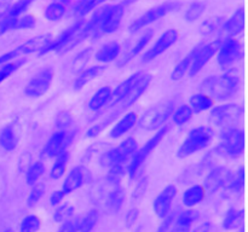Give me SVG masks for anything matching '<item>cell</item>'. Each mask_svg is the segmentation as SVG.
Instances as JSON below:
<instances>
[{"instance_id": "cell-53", "label": "cell", "mask_w": 248, "mask_h": 232, "mask_svg": "<svg viewBox=\"0 0 248 232\" xmlns=\"http://www.w3.org/2000/svg\"><path fill=\"white\" fill-rule=\"evenodd\" d=\"M124 176V164L120 166H113L109 168L108 180L113 184H119Z\"/></svg>"}, {"instance_id": "cell-40", "label": "cell", "mask_w": 248, "mask_h": 232, "mask_svg": "<svg viewBox=\"0 0 248 232\" xmlns=\"http://www.w3.org/2000/svg\"><path fill=\"white\" fill-rule=\"evenodd\" d=\"M227 188L235 193L242 192L245 188V167L241 166L235 174H232Z\"/></svg>"}, {"instance_id": "cell-24", "label": "cell", "mask_w": 248, "mask_h": 232, "mask_svg": "<svg viewBox=\"0 0 248 232\" xmlns=\"http://www.w3.org/2000/svg\"><path fill=\"white\" fill-rule=\"evenodd\" d=\"M121 52V45L118 41H109V43L104 44L99 47V50L97 51L94 58L96 60H98L99 63H110L113 60H115L119 57Z\"/></svg>"}, {"instance_id": "cell-56", "label": "cell", "mask_w": 248, "mask_h": 232, "mask_svg": "<svg viewBox=\"0 0 248 232\" xmlns=\"http://www.w3.org/2000/svg\"><path fill=\"white\" fill-rule=\"evenodd\" d=\"M64 196H65L64 192H63L62 190L53 191V192L50 195V204L52 205V207H55V205H58L63 201Z\"/></svg>"}, {"instance_id": "cell-45", "label": "cell", "mask_w": 248, "mask_h": 232, "mask_svg": "<svg viewBox=\"0 0 248 232\" xmlns=\"http://www.w3.org/2000/svg\"><path fill=\"white\" fill-rule=\"evenodd\" d=\"M206 6H207V5H206L205 1H194L186 12V21L195 22L196 19L200 18V17L202 16L203 12H205Z\"/></svg>"}, {"instance_id": "cell-26", "label": "cell", "mask_w": 248, "mask_h": 232, "mask_svg": "<svg viewBox=\"0 0 248 232\" xmlns=\"http://www.w3.org/2000/svg\"><path fill=\"white\" fill-rule=\"evenodd\" d=\"M111 93H113V89L111 87L109 86H104L101 87L93 96L90 98L89 104V109L91 111H99L104 108V106L108 105L109 101L111 98Z\"/></svg>"}, {"instance_id": "cell-39", "label": "cell", "mask_w": 248, "mask_h": 232, "mask_svg": "<svg viewBox=\"0 0 248 232\" xmlns=\"http://www.w3.org/2000/svg\"><path fill=\"white\" fill-rule=\"evenodd\" d=\"M193 111H191L190 106L188 105V104H182L181 106H178V108L176 109V110H173V113H172V120H173V122L176 123V125L178 126H182V125H186V122H189V121L193 118Z\"/></svg>"}, {"instance_id": "cell-36", "label": "cell", "mask_w": 248, "mask_h": 232, "mask_svg": "<svg viewBox=\"0 0 248 232\" xmlns=\"http://www.w3.org/2000/svg\"><path fill=\"white\" fill-rule=\"evenodd\" d=\"M98 212L96 209L90 210L84 218L79 220V224H78L75 232H91L96 227L97 222H98Z\"/></svg>"}, {"instance_id": "cell-52", "label": "cell", "mask_w": 248, "mask_h": 232, "mask_svg": "<svg viewBox=\"0 0 248 232\" xmlns=\"http://www.w3.org/2000/svg\"><path fill=\"white\" fill-rule=\"evenodd\" d=\"M72 115L68 111H61L57 115V117H56V126L60 130H68V127L72 125Z\"/></svg>"}, {"instance_id": "cell-22", "label": "cell", "mask_w": 248, "mask_h": 232, "mask_svg": "<svg viewBox=\"0 0 248 232\" xmlns=\"http://www.w3.org/2000/svg\"><path fill=\"white\" fill-rule=\"evenodd\" d=\"M140 74H142V72H135V74H132L131 76H128L125 81L121 82V84L119 85L115 89H114L113 93H111V98H110V101H109L108 105H107V109H104V110L102 111L99 115H102L103 113L108 111L109 109H111L113 106H115L119 102H121L124 98H126V97L130 94V92L132 91L133 86H135V84L137 82L138 77L140 76Z\"/></svg>"}, {"instance_id": "cell-48", "label": "cell", "mask_w": 248, "mask_h": 232, "mask_svg": "<svg viewBox=\"0 0 248 232\" xmlns=\"http://www.w3.org/2000/svg\"><path fill=\"white\" fill-rule=\"evenodd\" d=\"M74 215V207L70 205L69 203H64V204L60 205L57 209L53 213V220L56 222H63L68 219H72Z\"/></svg>"}, {"instance_id": "cell-7", "label": "cell", "mask_w": 248, "mask_h": 232, "mask_svg": "<svg viewBox=\"0 0 248 232\" xmlns=\"http://www.w3.org/2000/svg\"><path fill=\"white\" fill-rule=\"evenodd\" d=\"M244 108L239 104H222L211 109L210 121L212 125L222 130L229 127H237V123L242 120Z\"/></svg>"}, {"instance_id": "cell-34", "label": "cell", "mask_w": 248, "mask_h": 232, "mask_svg": "<svg viewBox=\"0 0 248 232\" xmlns=\"http://www.w3.org/2000/svg\"><path fill=\"white\" fill-rule=\"evenodd\" d=\"M245 212L242 209L230 208L223 219V227L225 230H236L244 225Z\"/></svg>"}, {"instance_id": "cell-8", "label": "cell", "mask_w": 248, "mask_h": 232, "mask_svg": "<svg viewBox=\"0 0 248 232\" xmlns=\"http://www.w3.org/2000/svg\"><path fill=\"white\" fill-rule=\"evenodd\" d=\"M167 132H169V126H162L160 130H157V132L143 145V147L138 151L135 152L132 157H131L130 164L127 167L128 175L130 179H135L136 174L138 173L140 168L142 167V164L144 163L145 160L149 157V155H152V152L156 149L157 145L164 140V138L166 137Z\"/></svg>"}, {"instance_id": "cell-14", "label": "cell", "mask_w": 248, "mask_h": 232, "mask_svg": "<svg viewBox=\"0 0 248 232\" xmlns=\"http://www.w3.org/2000/svg\"><path fill=\"white\" fill-rule=\"evenodd\" d=\"M216 55H217V63L219 67H222L223 69H229L244 57V47H242V44L236 39H227V40H223Z\"/></svg>"}, {"instance_id": "cell-55", "label": "cell", "mask_w": 248, "mask_h": 232, "mask_svg": "<svg viewBox=\"0 0 248 232\" xmlns=\"http://www.w3.org/2000/svg\"><path fill=\"white\" fill-rule=\"evenodd\" d=\"M138 215H140V210L137 208H132V209L128 210V213L126 214V226L130 229L133 225L136 224L138 219Z\"/></svg>"}, {"instance_id": "cell-3", "label": "cell", "mask_w": 248, "mask_h": 232, "mask_svg": "<svg viewBox=\"0 0 248 232\" xmlns=\"http://www.w3.org/2000/svg\"><path fill=\"white\" fill-rule=\"evenodd\" d=\"M215 137V130L208 126H200V127L193 128L188 133L186 139L181 144L177 151V156L179 159H184L195 152L201 151L212 143Z\"/></svg>"}, {"instance_id": "cell-43", "label": "cell", "mask_w": 248, "mask_h": 232, "mask_svg": "<svg viewBox=\"0 0 248 232\" xmlns=\"http://www.w3.org/2000/svg\"><path fill=\"white\" fill-rule=\"evenodd\" d=\"M124 202H125V190L124 188H115L109 193L108 207L111 212H118L121 209Z\"/></svg>"}, {"instance_id": "cell-59", "label": "cell", "mask_w": 248, "mask_h": 232, "mask_svg": "<svg viewBox=\"0 0 248 232\" xmlns=\"http://www.w3.org/2000/svg\"><path fill=\"white\" fill-rule=\"evenodd\" d=\"M193 232H211V224L210 222H202L199 226H196L195 229L193 230Z\"/></svg>"}, {"instance_id": "cell-13", "label": "cell", "mask_w": 248, "mask_h": 232, "mask_svg": "<svg viewBox=\"0 0 248 232\" xmlns=\"http://www.w3.org/2000/svg\"><path fill=\"white\" fill-rule=\"evenodd\" d=\"M74 133L68 130H60L53 133L46 144L44 145L41 150V157L43 159H52V157L58 156L63 151H67L68 146L74 139Z\"/></svg>"}, {"instance_id": "cell-47", "label": "cell", "mask_w": 248, "mask_h": 232, "mask_svg": "<svg viewBox=\"0 0 248 232\" xmlns=\"http://www.w3.org/2000/svg\"><path fill=\"white\" fill-rule=\"evenodd\" d=\"M45 191H46V188H45V185H44V184L36 183L35 185H33L31 192H29L28 198H27V205H28L29 208H33L34 205L38 204L39 201L43 198Z\"/></svg>"}, {"instance_id": "cell-44", "label": "cell", "mask_w": 248, "mask_h": 232, "mask_svg": "<svg viewBox=\"0 0 248 232\" xmlns=\"http://www.w3.org/2000/svg\"><path fill=\"white\" fill-rule=\"evenodd\" d=\"M223 23H224V21H223V18H220V17H215V18L207 19V21L203 22L202 26H201V34L205 36L212 35V34L220 30Z\"/></svg>"}, {"instance_id": "cell-12", "label": "cell", "mask_w": 248, "mask_h": 232, "mask_svg": "<svg viewBox=\"0 0 248 232\" xmlns=\"http://www.w3.org/2000/svg\"><path fill=\"white\" fill-rule=\"evenodd\" d=\"M55 77V70L51 67H45L36 72L24 87V93L31 98H39L50 89Z\"/></svg>"}, {"instance_id": "cell-33", "label": "cell", "mask_w": 248, "mask_h": 232, "mask_svg": "<svg viewBox=\"0 0 248 232\" xmlns=\"http://www.w3.org/2000/svg\"><path fill=\"white\" fill-rule=\"evenodd\" d=\"M17 143H18V138H17L14 126H5L0 132V146L5 151H14L17 147Z\"/></svg>"}, {"instance_id": "cell-31", "label": "cell", "mask_w": 248, "mask_h": 232, "mask_svg": "<svg viewBox=\"0 0 248 232\" xmlns=\"http://www.w3.org/2000/svg\"><path fill=\"white\" fill-rule=\"evenodd\" d=\"M200 218V213L198 210L188 209L181 213L178 219L174 222V232H189L194 222Z\"/></svg>"}, {"instance_id": "cell-27", "label": "cell", "mask_w": 248, "mask_h": 232, "mask_svg": "<svg viewBox=\"0 0 248 232\" xmlns=\"http://www.w3.org/2000/svg\"><path fill=\"white\" fill-rule=\"evenodd\" d=\"M153 35H154V30H152V29H148V30L145 31V33L143 34L140 39H138L137 43L135 44V46L130 48V51L126 53L125 57H124L120 62H119V67L127 64V63L130 62V60H132L136 56L140 55V53L144 50L145 46L149 44V41L152 40Z\"/></svg>"}, {"instance_id": "cell-42", "label": "cell", "mask_w": 248, "mask_h": 232, "mask_svg": "<svg viewBox=\"0 0 248 232\" xmlns=\"http://www.w3.org/2000/svg\"><path fill=\"white\" fill-rule=\"evenodd\" d=\"M26 62V58H21V59H15L12 60V62L2 64L1 68H0V84H1L2 81H5L6 79H9V77L11 76L14 72H16Z\"/></svg>"}, {"instance_id": "cell-25", "label": "cell", "mask_w": 248, "mask_h": 232, "mask_svg": "<svg viewBox=\"0 0 248 232\" xmlns=\"http://www.w3.org/2000/svg\"><path fill=\"white\" fill-rule=\"evenodd\" d=\"M72 0H52L44 11V16L50 22H58L64 17Z\"/></svg>"}, {"instance_id": "cell-38", "label": "cell", "mask_w": 248, "mask_h": 232, "mask_svg": "<svg viewBox=\"0 0 248 232\" xmlns=\"http://www.w3.org/2000/svg\"><path fill=\"white\" fill-rule=\"evenodd\" d=\"M45 173V164L41 161H36L31 164L26 173V181L28 185L33 186L39 181V179Z\"/></svg>"}, {"instance_id": "cell-4", "label": "cell", "mask_w": 248, "mask_h": 232, "mask_svg": "<svg viewBox=\"0 0 248 232\" xmlns=\"http://www.w3.org/2000/svg\"><path fill=\"white\" fill-rule=\"evenodd\" d=\"M174 106H176V101H173V99L172 101L166 99V101H162L155 105L150 106L140 116V118H138L140 127L147 130H160L165 125V122L172 116Z\"/></svg>"}, {"instance_id": "cell-1", "label": "cell", "mask_w": 248, "mask_h": 232, "mask_svg": "<svg viewBox=\"0 0 248 232\" xmlns=\"http://www.w3.org/2000/svg\"><path fill=\"white\" fill-rule=\"evenodd\" d=\"M152 81H153V75L147 74V72H142V74H140V76L138 77L137 82L135 84V86H133L132 91L130 92V94H128L126 98H124L121 102H119L115 106H113V108L109 109L108 111H106L107 116H104L103 120L99 121L98 123H96V125L91 126V127L89 128V130L86 132V137L87 138H94V137H97V135L101 134L102 130H106V128L108 127V126L110 125V123L113 122V121L115 120L119 115H120V114H123L126 109H128L130 106H132L133 104H135L136 102H137L138 99H140V97L144 94V92L147 91L148 87H149L150 82ZM106 113H103V114H106ZM103 114H102V115H103ZM102 115H99V116H102Z\"/></svg>"}, {"instance_id": "cell-19", "label": "cell", "mask_w": 248, "mask_h": 232, "mask_svg": "<svg viewBox=\"0 0 248 232\" xmlns=\"http://www.w3.org/2000/svg\"><path fill=\"white\" fill-rule=\"evenodd\" d=\"M84 24H85L84 19H81V18L78 19L74 24H72V26L68 27L64 31H62V33H61L60 35L55 39V40H51L50 43H48L47 45H46L45 47H44L43 50L39 52V55L43 56V55H46V53H48V52H52V51H55V52H60V53L62 52L63 48L65 47V45H67V44L72 40L73 36H74L75 34L79 31V29L81 28Z\"/></svg>"}, {"instance_id": "cell-16", "label": "cell", "mask_w": 248, "mask_h": 232, "mask_svg": "<svg viewBox=\"0 0 248 232\" xmlns=\"http://www.w3.org/2000/svg\"><path fill=\"white\" fill-rule=\"evenodd\" d=\"M223 40L222 39H217V40L212 41V43L207 44V45H202L199 51L196 52L195 57H194L193 63H191L190 68L188 70V75L190 77H194L196 74L201 72L203 69L206 64L212 59L216 56L217 51L219 50L220 45H222Z\"/></svg>"}, {"instance_id": "cell-2", "label": "cell", "mask_w": 248, "mask_h": 232, "mask_svg": "<svg viewBox=\"0 0 248 232\" xmlns=\"http://www.w3.org/2000/svg\"><path fill=\"white\" fill-rule=\"evenodd\" d=\"M205 88L212 99L223 102L232 98L240 88V77L234 72H228L220 76L211 77L205 82Z\"/></svg>"}, {"instance_id": "cell-11", "label": "cell", "mask_w": 248, "mask_h": 232, "mask_svg": "<svg viewBox=\"0 0 248 232\" xmlns=\"http://www.w3.org/2000/svg\"><path fill=\"white\" fill-rule=\"evenodd\" d=\"M51 41V35L50 34H40V35H36L34 38L29 39L26 43L21 44L19 46H17L14 50L9 51V52L4 53V55L0 56V65L5 64V63H9L15 60L16 58H18L19 56H26V55H31V53L40 52L46 45Z\"/></svg>"}, {"instance_id": "cell-21", "label": "cell", "mask_w": 248, "mask_h": 232, "mask_svg": "<svg viewBox=\"0 0 248 232\" xmlns=\"http://www.w3.org/2000/svg\"><path fill=\"white\" fill-rule=\"evenodd\" d=\"M245 29V9L240 7L236 11L232 14L228 21L223 23L222 28H220L219 38L222 40H227V39H234L239 34H241Z\"/></svg>"}, {"instance_id": "cell-41", "label": "cell", "mask_w": 248, "mask_h": 232, "mask_svg": "<svg viewBox=\"0 0 248 232\" xmlns=\"http://www.w3.org/2000/svg\"><path fill=\"white\" fill-rule=\"evenodd\" d=\"M41 227L40 217L35 214H29L19 224V232H38Z\"/></svg>"}, {"instance_id": "cell-15", "label": "cell", "mask_w": 248, "mask_h": 232, "mask_svg": "<svg viewBox=\"0 0 248 232\" xmlns=\"http://www.w3.org/2000/svg\"><path fill=\"white\" fill-rule=\"evenodd\" d=\"M179 31L177 29L172 28L165 31L159 39L154 43V45L142 56V63H149L166 52L169 48H171L174 44L178 41Z\"/></svg>"}, {"instance_id": "cell-46", "label": "cell", "mask_w": 248, "mask_h": 232, "mask_svg": "<svg viewBox=\"0 0 248 232\" xmlns=\"http://www.w3.org/2000/svg\"><path fill=\"white\" fill-rule=\"evenodd\" d=\"M36 0H17L16 2H14L12 5H10L9 12H7V16L10 17H19L22 14H24V12L31 7V5L33 4Z\"/></svg>"}, {"instance_id": "cell-35", "label": "cell", "mask_w": 248, "mask_h": 232, "mask_svg": "<svg viewBox=\"0 0 248 232\" xmlns=\"http://www.w3.org/2000/svg\"><path fill=\"white\" fill-rule=\"evenodd\" d=\"M68 162H69V152L68 151H63L62 154L56 156L55 162H53L52 167H51L50 178L53 179V180L62 178L64 175L65 171H67Z\"/></svg>"}, {"instance_id": "cell-9", "label": "cell", "mask_w": 248, "mask_h": 232, "mask_svg": "<svg viewBox=\"0 0 248 232\" xmlns=\"http://www.w3.org/2000/svg\"><path fill=\"white\" fill-rule=\"evenodd\" d=\"M218 151L227 156H240L245 151V132L240 127L224 128L220 132Z\"/></svg>"}, {"instance_id": "cell-17", "label": "cell", "mask_w": 248, "mask_h": 232, "mask_svg": "<svg viewBox=\"0 0 248 232\" xmlns=\"http://www.w3.org/2000/svg\"><path fill=\"white\" fill-rule=\"evenodd\" d=\"M178 190L173 184H169L159 195L155 197L154 202H153V209L156 214L157 218L160 219H165L167 215H170L171 212L172 203H173L174 198H176Z\"/></svg>"}, {"instance_id": "cell-5", "label": "cell", "mask_w": 248, "mask_h": 232, "mask_svg": "<svg viewBox=\"0 0 248 232\" xmlns=\"http://www.w3.org/2000/svg\"><path fill=\"white\" fill-rule=\"evenodd\" d=\"M137 0H121L119 4L106 5L102 7L101 21L98 24V35L115 33L120 27L126 9Z\"/></svg>"}, {"instance_id": "cell-61", "label": "cell", "mask_w": 248, "mask_h": 232, "mask_svg": "<svg viewBox=\"0 0 248 232\" xmlns=\"http://www.w3.org/2000/svg\"><path fill=\"white\" fill-rule=\"evenodd\" d=\"M0 1H6V0H0Z\"/></svg>"}, {"instance_id": "cell-6", "label": "cell", "mask_w": 248, "mask_h": 232, "mask_svg": "<svg viewBox=\"0 0 248 232\" xmlns=\"http://www.w3.org/2000/svg\"><path fill=\"white\" fill-rule=\"evenodd\" d=\"M138 143L133 137L126 138L125 140L120 143L114 149L108 150L104 154H102L99 162L103 167H110L113 166H120V164H126L128 160L135 155L137 151Z\"/></svg>"}, {"instance_id": "cell-60", "label": "cell", "mask_w": 248, "mask_h": 232, "mask_svg": "<svg viewBox=\"0 0 248 232\" xmlns=\"http://www.w3.org/2000/svg\"><path fill=\"white\" fill-rule=\"evenodd\" d=\"M10 4L7 1H0V19L7 16Z\"/></svg>"}, {"instance_id": "cell-23", "label": "cell", "mask_w": 248, "mask_h": 232, "mask_svg": "<svg viewBox=\"0 0 248 232\" xmlns=\"http://www.w3.org/2000/svg\"><path fill=\"white\" fill-rule=\"evenodd\" d=\"M138 118H140L138 115L136 113H133V111L125 114L120 120L114 123L110 132H109V137L113 138V139H118V138H121L123 135H125L126 133L130 132L137 125Z\"/></svg>"}, {"instance_id": "cell-20", "label": "cell", "mask_w": 248, "mask_h": 232, "mask_svg": "<svg viewBox=\"0 0 248 232\" xmlns=\"http://www.w3.org/2000/svg\"><path fill=\"white\" fill-rule=\"evenodd\" d=\"M90 172L85 166L80 164V166H75L74 168L70 169L68 175L65 176L64 181L62 185V191L64 195H69V193L74 192L75 190L84 186L87 181L90 180Z\"/></svg>"}, {"instance_id": "cell-51", "label": "cell", "mask_w": 248, "mask_h": 232, "mask_svg": "<svg viewBox=\"0 0 248 232\" xmlns=\"http://www.w3.org/2000/svg\"><path fill=\"white\" fill-rule=\"evenodd\" d=\"M36 24V18L33 14H22L18 17V21H17V30L18 29H31L33 27H35Z\"/></svg>"}, {"instance_id": "cell-49", "label": "cell", "mask_w": 248, "mask_h": 232, "mask_svg": "<svg viewBox=\"0 0 248 232\" xmlns=\"http://www.w3.org/2000/svg\"><path fill=\"white\" fill-rule=\"evenodd\" d=\"M91 47H87L86 50L78 53V56L74 58V60H73V72H82V70H84V67L86 65V63L89 62V59L91 58Z\"/></svg>"}, {"instance_id": "cell-37", "label": "cell", "mask_w": 248, "mask_h": 232, "mask_svg": "<svg viewBox=\"0 0 248 232\" xmlns=\"http://www.w3.org/2000/svg\"><path fill=\"white\" fill-rule=\"evenodd\" d=\"M106 1L109 0H80L73 10V14L77 17H84Z\"/></svg>"}, {"instance_id": "cell-32", "label": "cell", "mask_w": 248, "mask_h": 232, "mask_svg": "<svg viewBox=\"0 0 248 232\" xmlns=\"http://www.w3.org/2000/svg\"><path fill=\"white\" fill-rule=\"evenodd\" d=\"M213 104H215V101L212 99V97H210L208 94L196 93L190 97L188 105L190 106L193 114H200L212 109Z\"/></svg>"}, {"instance_id": "cell-57", "label": "cell", "mask_w": 248, "mask_h": 232, "mask_svg": "<svg viewBox=\"0 0 248 232\" xmlns=\"http://www.w3.org/2000/svg\"><path fill=\"white\" fill-rule=\"evenodd\" d=\"M172 222H173V218H172V215H169V217H166L164 219V221L161 222V225H160L157 232H169L170 229H171Z\"/></svg>"}, {"instance_id": "cell-10", "label": "cell", "mask_w": 248, "mask_h": 232, "mask_svg": "<svg viewBox=\"0 0 248 232\" xmlns=\"http://www.w3.org/2000/svg\"><path fill=\"white\" fill-rule=\"evenodd\" d=\"M181 7L182 2L177 1V0L166 1L164 2V4L152 7V9L148 10V11L144 12L142 16L138 17L137 19H135V21L132 22V24L130 26V31L131 33H136V31L140 30V29H143L144 27L156 22L157 19L167 16V14H171V12L177 11V10L181 9Z\"/></svg>"}, {"instance_id": "cell-18", "label": "cell", "mask_w": 248, "mask_h": 232, "mask_svg": "<svg viewBox=\"0 0 248 232\" xmlns=\"http://www.w3.org/2000/svg\"><path fill=\"white\" fill-rule=\"evenodd\" d=\"M232 171L224 166L215 167L213 169H211L202 185L206 193H215L222 188H225L232 178Z\"/></svg>"}, {"instance_id": "cell-29", "label": "cell", "mask_w": 248, "mask_h": 232, "mask_svg": "<svg viewBox=\"0 0 248 232\" xmlns=\"http://www.w3.org/2000/svg\"><path fill=\"white\" fill-rule=\"evenodd\" d=\"M206 196V191L203 188L202 185L200 184H196V185H191L184 191L183 193V203L186 207L188 208H193L195 205L200 204L201 202L203 201Z\"/></svg>"}, {"instance_id": "cell-54", "label": "cell", "mask_w": 248, "mask_h": 232, "mask_svg": "<svg viewBox=\"0 0 248 232\" xmlns=\"http://www.w3.org/2000/svg\"><path fill=\"white\" fill-rule=\"evenodd\" d=\"M80 219H68L65 221L61 222V226L57 232H75Z\"/></svg>"}, {"instance_id": "cell-58", "label": "cell", "mask_w": 248, "mask_h": 232, "mask_svg": "<svg viewBox=\"0 0 248 232\" xmlns=\"http://www.w3.org/2000/svg\"><path fill=\"white\" fill-rule=\"evenodd\" d=\"M145 188H147V179L144 178L138 183L137 188H136L135 190V193H133V198H137V197H140V196H143Z\"/></svg>"}, {"instance_id": "cell-50", "label": "cell", "mask_w": 248, "mask_h": 232, "mask_svg": "<svg viewBox=\"0 0 248 232\" xmlns=\"http://www.w3.org/2000/svg\"><path fill=\"white\" fill-rule=\"evenodd\" d=\"M17 21H18V17L10 16H6L0 19V36L9 33V31L17 30Z\"/></svg>"}, {"instance_id": "cell-30", "label": "cell", "mask_w": 248, "mask_h": 232, "mask_svg": "<svg viewBox=\"0 0 248 232\" xmlns=\"http://www.w3.org/2000/svg\"><path fill=\"white\" fill-rule=\"evenodd\" d=\"M201 46H202V44H199V45L195 46V47H194L193 50H191L190 52L183 58V59H181L178 63H177V65L173 68V70H172L171 72L172 80L177 81V80H181L186 74H188V70L189 68H190L191 63H193L194 57H195L196 52H198L199 48H200Z\"/></svg>"}, {"instance_id": "cell-28", "label": "cell", "mask_w": 248, "mask_h": 232, "mask_svg": "<svg viewBox=\"0 0 248 232\" xmlns=\"http://www.w3.org/2000/svg\"><path fill=\"white\" fill-rule=\"evenodd\" d=\"M107 68L104 65H93V67H90L87 69H84L82 72H79L78 77L74 81V88L75 89H81L82 87L86 86L89 82H91L92 80L97 79L101 74H103L104 70Z\"/></svg>"}]
</instances>
